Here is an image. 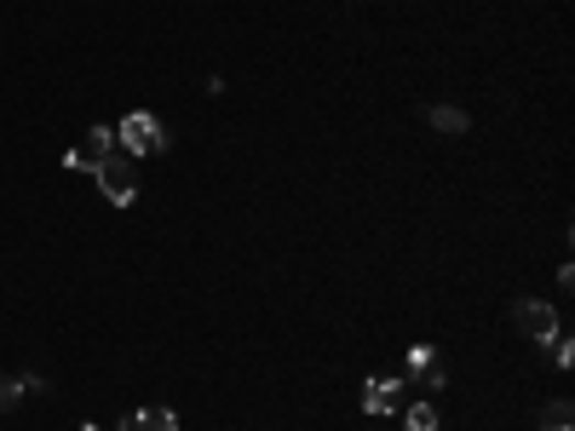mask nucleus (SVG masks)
<instances>
[{
	"label": "nucleus",
	"mask_w": 575,
	"mask_h": 431,
	"mask_svg": "<svg viewBox=\"0 0 575 431\" xmlns=\"http://www.w3.org/2000/svg\"><path fill=\"white\" fill-rule=\"evenodd\" d=\"M167 144H173V133L150 110H133L128 121H121V150H128V156H162Z\"/></svg>",
	"instance_id": "obj_1"
},
{
	"label": "nucleus",
	"mask_w": 575,
	"mask_h": 431,
	"mask_svg": "<svg viewBox=\"0 0 575 431\" xmlns=\"http://www.w3.org/2000/svg\"><path fill=\"white\" fill-rule=\"evenodd\" d=\"M98 190H104V201H115V208H133L139 201V167L128 150H115V156L98 167Z\"/></svg>",
	"instance_id": "obj_2"
},
{
	"label": "nucleus",
	"mask_w": 575,
	"mask_h": 431,
	"mask_svg": "<svg viewBox=\"0 0 575 431\" xmlns=\"http://www.w3.org/2000/svg\"><path fill=\"white\" fill-rule=\"evenodd\" d=\"M512 322H518V334L535 340V345H546V340L559 334V311L546 306V299H518V306H512Z\"/></svg>",
	"instance_id": "obj_3"
},
{
	"label": "nucleus",
	"mask_w": 575,
	"mask_h": 431,
	"mask_svg": "<svg viewBox=\"0 0 575 431\" xmlns=\"http://www.w3.org/2000/svg\"><path fill=\"white\" fill-rule=\"evenodd\" d=\"M110 156H115V126H87L81 144H75L64 162H69V167H81V173H98Z\"/></svg>",
	"instance_id": "obj_4"
},
{
	"label": "nucleus",
	"mask_w": 575,
	"mask_h": 431,
	"mask_svg": "<svg viewBox=\"0 0 575 431\" xmlns=\"http://www.w3.org/2000/svg\"><path fill=\"white\" fill-rule=\"evenodd\" d=\"M363 409L368 415H397L403 409V379H363Z\"/></svg>",
	"instance_id": "obj_5"
},
{
	"label": "nucleus",
	"mask_w": 575,
	"mask_h": 431,
	"mask_svg": "<svg viewBox=\"0 0 575 431\" xmlns=\"http://www.w3.org/2000/svg\"><path fill=\"white\" fill-rule=\"evenodd\" d=\"M409 374H414L427 391H443V379H449V368H443V357H438L432 345H414V351H409Z\"/></svg>",
	"instance_id": "obj_6"
},
{
	"label": "nucleus",
	"mask_w": 575,
	"mask_h": 431,
	"mask_svg": "<svg viewBox=\"0 0 575 431\" xmlns=\"http://www.w3.org/2000/svg\"><path fill=\"white\" fill-rule=\"evenodd\" d=\"M115 431H179V415L173 409H162V402H150L144 415H133V420H121Z\"/></svg>",
	"instance_id": "obj_7"
},
{
	"label": "nucleus",
	"mask_w": 575,
	"mask_h": 431,
	"mask_svg": "<svg viewBox=\"0 0 575 431\" xmlns=\"http://www.w3.org/2000/svg\"><path fill=\"white\" fill-rule=\"evenodd\" d=\"M541 431H575V409H570L564 397L541 402Z\"/></svg>",
	"instance_id": "obj_8"
},
{
	"label": "nucleus",
	"mask_w": 575,
	"mask_h": 431,
	"mask_svg": "<svg viewBox=\"0 0 575 431\" xmlns=\"http://www.w3.org/2000/svg\"><path fill=\"white\" fill-rule=\"evenodd\" d=\"M23 391H30V379H18V374H0V415H12Z\"/></svg>",
	"instance_id": "obj_9"
},
{
	"label": "nucleus",
	"mask_w": 575,
	"mask_h": 431,
	"mask_svg": "<svg viewBox=\"0 0 575 431\" xmlns=\"http://www.w3.org/2000/svg\"><path fill=\"white\" fill-rule=\"evenodd\" d=\"M432 126H438V133H466V110L438 104V110H432Z\"/></svg>",
	"instance_id": "obj_10"
},
{
	"label": "nucleus",
	"mask_w": 575,
	"mask_h": 431,
	"mask_svg": "<svg viewBox=\"0 0 575 431\" xmlns=\"http://www.w3.org/2000/svg\"><path fill=\"white\" fill-rule=\"evenodd\" d=\"M409 431H438V409H432V402H409Z\"/></svg>",
	"instance_id": "obj_11"
},
{
	"label": "nucleus",
	"mask_w": 575,
	"mask_h": 431,
	"mask_svg": "<svg viewBox=\"0 0 575 431\" xmlns=\"http://www.w3.org/2000/svg\"><path fill=\"white\" fill-rule=\"evenodd\" d=\"M546 345H553V363H559V368H570V363H575V340H570V334H553Z\"/></svg>",
	"instance_id": "obj_12"
}]
</instances>
